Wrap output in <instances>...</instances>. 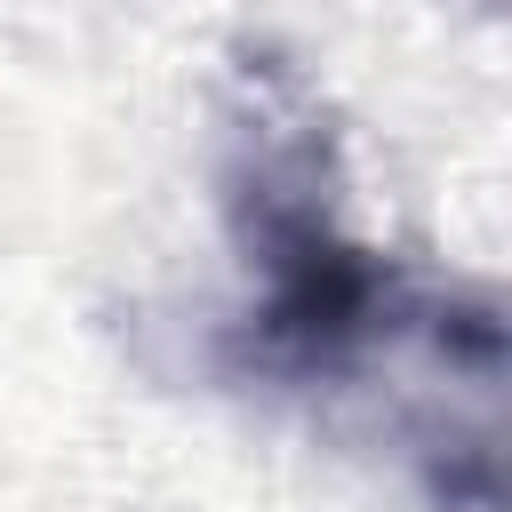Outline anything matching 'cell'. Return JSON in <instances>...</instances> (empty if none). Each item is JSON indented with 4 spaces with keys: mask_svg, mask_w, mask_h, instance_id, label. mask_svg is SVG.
I'll return each mask as SVG.
<instances>
[{
    "mask_svg": "<svg viewBox=\"0 0 512 512\" xmlns=\"http://www.w3.org/2000/svg\"><path fill=\"white\" fill-rule=\"evenodd\" d=\"M216 200L248 272V304L216 336L232 384L336 392L448 328L456 296L408 280L344 224V144L280 48H240L224 72Z\"/></svg>",
    "mask_w": 512,
    "mask_h": 512,
    "instance_id": "obj_1",
    "label": "cell"
}]
</instances>
